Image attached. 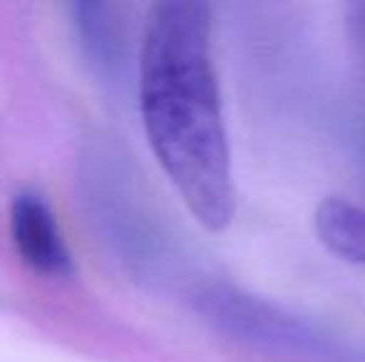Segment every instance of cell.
<instances>
[{
    "instance_id": "3",
    "label": "cell",
    "mask_w": 365,
    "mask_h": 362,
    "mask_svg": "<svg viewBox=\"0 0 365 362\" xmlns=\"http://www.w3.org/2000/svg\"><path fill=\"white\" fill-rule=\"evenodd\" d=\"M313 228L331 253L365 266V206L343 196H328L316 206Z\"/></svg>"
},
{
    "instance_id": "2",
    "label": "cell",
    "mask_w": 365,
    "mask_h": 362,
    "mask_svg": "<svg viewBox=\"0 0 365 362\" xmlns=\"http://www.w3.org/2000/svg\"><path fill=\"white\" fill-rule=\"evenodd\" d=\"M10 233L20 258L33 271L45 275H70L73 258L48 201L33 191H23L10 203Z\"/></svg>"
},
{
    "instance_id": "1",
    "label": "cell",
    "mask_w": 365,
    "mask_h": 362,
    "mask_svg": "<svg viewBox=\"0 0 365 362\" xmlns=\"http://www.w3.org/2000/svg\"><path fill=\"white\" fill-rule=\"evenodd\" d=\"M140 107L149 147L184 206L207 231H226L236 216V186L207 3L152 5L140 58Z\"/></svg>"
},
{
    "instance_id": "4",
    "label": "cell",
    "mask_w": 365,
    "mask_h": 362,
    "mask_svg": "<svg viewBox=\"0 0 365 362\" xmlns=\"http://www.w3.org/2000/svg\"><path fill=\"white\" fill-rule=\"evenodd\" d=\"M346 35H348V50H351V63L353 70H356V80L363 87V97H365V0L348 5Z\"/></svg>"
}]
</instances>
